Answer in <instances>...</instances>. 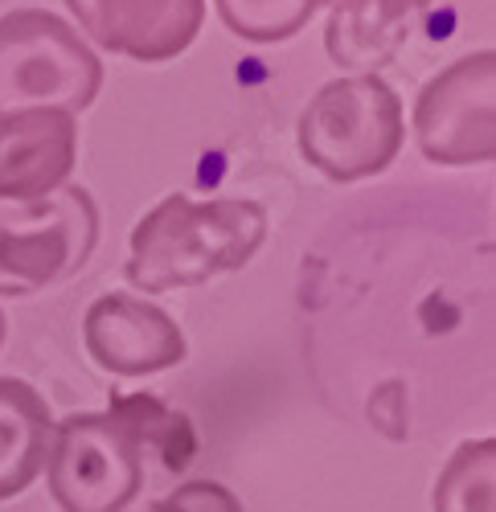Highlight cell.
I'll use <instances>...</instances> for the list:
<instances>
[{"instance_id":"6da1fadb","label":"cell","mask_w":496,"mask_h":512,"mask_svg":"<svg viewBox=\"0 0 496 512\" xmlns=\"http://www.w3.org/2000/svg\"><path fill=\"white\" fill-rule=\"evenodd\" d=\"M267 238V209L246 197L193 201L169 193L132 230L128 283L136 291L201 287L226 271H242Z\"/></svg>"},{"instance_id":"7a4b0ae2","label":"cell","mask_w":496,"mask_h":512,"mask_svg":"<svg viewBox=\"0 0 496 512\" xmlns=\"http://www.w3.org/2000/svg\"><path fill=\"white\" fill-rule=\"evenodd\" d=\"M402 140V99L382 74H345L324 82L300 115L304 160L341 185L390 168Z\"/></svg>"},{"instance_id":"3957f363","label":"cell","mask_w":496,"mask_h":512,"mask_svg":"<svg viewBox=\"0 0 496 512\" xmlns=\"http://www.w3.org/2000/svg\"><path fill=\"white\" fill-rule=\"evenodd\" d=\"M103 87V62L82 33L46 9L0 17V119L21 111H87Z\"/></svg>"},{"instance_id":"277c9868","label":"cell","mask_w":496,"mask_h":512,"mask_svg":"<svg viewBox=\"0 0 496 512\" xmlns=\"http://www.w3.org/2000/svg\"><path fill=\"white\" fill-rule=\"evenodd\" d=\"M99 242V205L82 185L37 201H0V295H33L87 267Z\"/></svg>"},{"instance_id":"5b68a950","label":"cell","mask_w":496,"mask_h":512,"mask_svg":"<svg viewBox=\"0 0 496 512\" xmlns=\"http://www.w3.org/2000/svg\"><path fill=\"white\" fill-rule=\"evenodd\" d=\"M41 472L62 512H128L148 463L111 414H70L54 426Z\"/></svg>"},{"instance_id":"8992f818","label":"cell","mask_w":496,"mask_h":512,"mask_svg":"<svg viewBox=\"0 0 496 512\" xmlns=\"http://www.w3.org/2000/svg\"><path fill=\"white\" fill-rule=\"evenodd\" d=\"M415 140L431 164L496 156V54L480 50L439 70L415 103Z\"/></svg>"},{"instance_id":"52a82bcc","label":"cell","mask_w":496,"mask_h":512,"mask_svg":"<svg viewBox=\"0 0 496 512\" xmlns=\"http://www.w3.org/2000/svg\"><path fill=\"white\" fill-rule=\"evenodd\" d=\"M82 340L99 369L115 377H148L185 361L189 345L169 312L128 291H111L87 308Z\"/></svg>"},{"instance_id":"ba28073f","label":"cell","mask_w":496,"mask_h":512,"mask_svg":"<svg viewBox=\"0 0 496 512\" xmlns=\"http://www.w3.org/2000/svg\"><path fill=\"white\" fill-rule=\"evenodd\" d=\"M66 9L91 41L136 62L185 54L205 21V0H66Z\"/></svg>"},{"instance_id":"9c48e42d","label":"cell","mask_w":496,"mask_h":512,"mask_svg":"<svg viewBox=\"0 0 496 512\" xmlns=\"http://www.w3.org/2000/svg\"><path fill=\"white\" fill-rule=\"evenodd\" d=\"M78 156V123L66 111L0 119V201H37L66 185Z\"/></svg>"},{"instance_id":"30bf717a","label":"cell","mask_w":496,"mask_h":512,"mask_svg":"<svg viewBox=\"0 0 496 512\" xmlns=\"http://www.w3.org/2000/svg\"><path fill=\"white\" fill-rule=\"evenodd\" d=\"M431 0H337L324 29V50L337 66L378 74L402 46Z\"/></svg>"},{"instance_id":"8fae6325","label":"cell","mask_w":496,"mask_h":512,"mask_svg":"<svg viewBox=\"0 0 496 512\" xmlns=\"http://www.w3.org/2000/svg\"><path fill=\"white\" fill-rule=\"evenodd\" d=\"M50 406L29 381L0 377V500L21 496L46 467Z\"/></svg>"},{"instance_id":"7c38bea8","label":"cell","mask_w":496,"mask_h":512,"mask_svg":"<svg viewBox=\"0 0 496 512\" xmlns=\"http://www.w3.org/2000/svg\"><path fill=\"white\" fill-rule=\"evenodd\" d=\"M123 431L132 435V443L140 447L144 463L148 455L160 459L164 467V476H181L185 467L193 463L197 455V435H193V422L173 410V406H164L160 398H148V394H123L111 402L107 410Z\"/></svg>"},{"instance_id":"4fadbf2b","label":"cell","mask_w":496,"mask_h":512,"mask_svg":"<svg viewBox=\"0 0 496 512\" xmlns=\"http://www.w3.org/2000/svg\"><path fill=\"white\" fill-rule=\"evenodd\" d=\"M435 512H496V443L468 439L435 484Z\"/></svg>"},{"instance_id":"5bb4252c","label":"cell","mask_w":496,"mask_h":512,"mask_svg":"<svg viewBox=\"0 0 496 512\" xmlns=\"http://www.w3.org/2000/svg\"><path fill=\"white\" fill-rule=\"evenodd\" d=\"M214 5H218V17L226 21V29L246 41L296 37L316 13L312 0H214Z\"/></svg>"},{"instance_id":"9a60e30c","label":"cell","mask_w":496,"mask_h":512,"mask_svg":"<svg viewBox=\"0 0 496 512\" xmlns=\"http://www.w3.org/2000/svg\"><path fill=\"white\" fill-rule=\"evenodd\" d=\"M144 512H246L238 504V496L214 480H193V484H181L173 488L164 500H156L152 508Z\"/></svg>"},{"instance_id":"2e32d148","label":"cell","mask_w":496,"mask_h":512,"mask_svg":"<svg viewBox=\"0 0 496 512\" xmlns=\"http://www.w3.org/2000/svg\"><path fill=\"white\" fill-rule=\"evenodd\" d=\"M0 345H5V312H0Z\"/></svg>"},{"instance_id":"e0dca14e","label":"cell","mask_w":496,"mask_h":512,"mask_svg":"<svg viewBox=\"0 0 496 512\" xmlns=\"http://www.w3.org/2000/svg\"><path fill=\"white\" fill-rule=\"evenodd\" d=\"M312 5H316V9H320V5H337V0H312Z\"/></svg>"}]
</instances>
